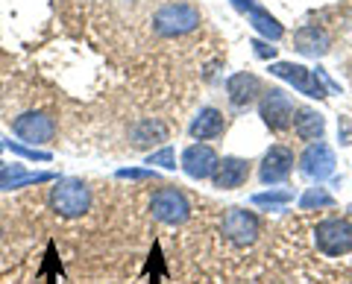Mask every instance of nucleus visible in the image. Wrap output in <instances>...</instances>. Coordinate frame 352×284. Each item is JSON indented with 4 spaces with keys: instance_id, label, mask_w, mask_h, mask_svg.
Returning a JSON list of instances; mask_svg holds the SVG:
<instances>
[{
    "instance_id": "6e6552de",
    "label": "nucleus",
    "mask_w": 352,
    "mask_h": 284,
    "mask_svg": "<svg viewBox=\"0 0 352 284\" xmlns=\"http://www.w3.org/2000/svg\"><path fill=\"white\" fill-rule=\"evenodd\" d=\"M270 73H276L279 80H288L294 88H300L302 94L308 97H326V88H323V80L317 76V71H308L302 68V64H291V62H279V64H273Z\"/></svg>"
},
{
    "instance_id": "2eb2a0df",
    "label": "nucleus",
    "mask_w": 352,
    "mask_h": 284,
    "mask_svg": "<svg viewBox=\"0 0 352 284\" xmlns=\"http://www.w3.org/2000/svg\"><path fill=\"white\" fill-rule=\"evenodd\" d=\"M162 141H168V126H164L162 120L147 117V120H138V123L129 129V144L135 150H150V147L162 144Z\"/></svg>"
},
{
    "instance_id": "412c9836",
    "label": "nucleus",
    "mask_w": 352,
    "mask_h": 284,
    "mask_svg": "<svg viewBox=\"0 0 352 284\" xmlns=\"http://www.w3.org/2000/svg\"><path fill=\"white\" fill-rule=\"evenodd\" d=\"M288 200H291L288 191H279V193H256V196H252V202H256V205H282V202H288Z\"/></svg>"
},
{
    "instance_id": "39448f33",
    "label": "nucleus",
    "mask_w": 352,
    "mask_h": 284,
    "mask_svg": "<svg viewBox=\"0 0 352 284\" xmlns=\"http://www.w3.org/2000/svg\"><path fill=\"white\" fill-rule=\"evenodd\" d=\"M294 103L288 100V94L279 91V88H270L264 91L261 103H258V115L264 120V126L273 129V132H285V129L294 126Z\"/></svg>"
},
{
    "instance_id": "393cba45",
    "label": "nucleus",
    "mask_w": 352,
    "mask_h": 284,
    "mask_svg": "<svg viewBox=\"0 0 352 284\" xmlns=\"http://www.w3.org/2000/svg\"><path fill=\"white\" fill-rule=\"evenodd\" d=\"M0 237H3V228H0Z\"/></svg>"
},
{
    "instance_id": "4be33fe9",
    "label": "nucleus",
    "mask_w": 352,
    "mask_h": 284,
    "mask_svg": "<svg viewBox=\"0 0 352 284\" xmlns=\"http://www.w3.org/2000/svg\"><path fill=\"white\" fill-rule=\"evenodd\" d=\"M118 176L120 179H144V176H150V173L147 170H120Z\"/></svg>"
},
{
    "instance_id": "423d86ee",
    "label": "nucleus",
    "mask_w": 352,
    "mask_h": 284,
    "mask_svg": "<svg viewBox=\"0 0 352 284\" xmlns=\"http://www.w3.org/2000/svg\"><path fill=\"white\" fill-rule=\"evenodd\" d=\"M223 235L235 246H252L258 240V217L247 209H229L223 214Z\"/></svg>"
},
{
    "instance_id": "9b49d317",
    "label": "nucleus",
    "mask_w": 352,
    "mask_h": 284,
    "mask_svg": "<svg viewBox=\"0 0 352 284\" xmlns=\"http://www.w3.org/2000/svg\"><path fill=\"white\" fill-rule=\"evenodd\" d=\"M247 179H250V161L235 158V156L220 158L214 173H212V185L220 191H235L241 185H247Z\"/></svg>"
},
{
    "instance_id": "4468645a",
    "label": "nucleus",
    "mask_w": 352,
    "mask_h": 284,
    "mask_svg": "<svg viewBox=\"0 0 352 284\" xmlns=\"http://www.w3.org/2000/svg\"><path fill=\"white\" fill-rule=\"evenodd\" d=\"M226 94H229V103H232L235 108H244L250 103H256L258 94H264L261 80L252 76V73H235V76L226 80Z\"/></svg>"
},
{
    "instance_id": "a211bd4d",
    "label": "nucleus",
    "mask_w": 352,
    "mask_h": 284,
    "mask_svg": "<svg viewBox=\"0 0 352 284\" xmlns=\"http://www.w3.org/2000/svg\"><path fill=\"white\" fill-rule=\"evenodd\" d=\"M250 21H252V27H256L261 36H267L270 41H279L282 36H285V29H282V24L273 15H267L264 9H250Z\"/></svg>"
},
{
    "instance_id": "1a4fd4ad",
    "label": "nucleus",
    "mask_w": 352,
    "mask_h": 284,
    "mask_svg": "<svg viewBox=\"0 0 352 284\" xmlns=\"http://www.w3.org/2000/svg\"><path fill=\"white\" fill-rule=\"evenodd\" d=\"M291 170H294V152L288 147H270L267 152H264V158H261V167H258V179L264 185H276V182H285L291 176Z\"/></svg>"
},
{
    "instance_id": "f8f14e48",
    "label": "nucleus",
    "mask_w": 352,
    "mask_h": 284,
    "mask_svg": "<svg viewBox=\"0 0 352 284\" xmlns=\"http://www.w3.org/2000/svg\"><path fill=\"white\" fill-rule=\"evenodd\" d=\"M217 161H220L217 152L208 144H191L182 152V170L188 173L191 179H212Z\"/></svg>"
},
{
    "instance_id": "f3484780",
    "label": "nucleus",
    "mask_w": 352,
    "mask_h": 284,
    "mask_svg": "<svg viewBox=\"0 0 352 284\" xmlns=\"http://www.w3.org/2000/svg\"><path fill=\"white\" fill-rule=\"evenodd\" d=\"M294 132L296 138H302V141H320L323 132H326V120L323 115H317L314 108H296L294 112Z\"/></svg>"
},
{
    "instance_id": "5701e85b",
    "label": "nucleus",
    "mask_w": 352,
    "mask_h": 284,
    "mask_svg": "<svg viewBox=\"0 0 352 284\" xmlns=\"http://www.w3.org/2000/svg\"><path fill=\"white\" fill-rule=\"evenodd\" d=\"M252 47H256V53H258L261 59H267V56H273V53H276V47H267V45H264V41H256V45H252Z\"/></svg>"
},
{
    "instance_id": "ddd939ff",
    "label": "nucleus",
    "mask_w": 352,
    "mask_h": 284,
    "mask_svg": "<svg viewBox=\"0 0 352 284\" xmlns=\"http://www.w3.org/2000/svg\"><path fill=\"white\" fill-rule=\"evenodd\" d=\"M329 47H332V38H329V32L317 24H308L302 29L294 32V50L302 53V56H326Z\"/></svg>"
},
{
    "instance_id": "dca6fc26",
    "label": "nucleus",
    "mask_w": 352,
    "mask_h": 284,
    "mask_svg": "<svg viewBox=\"0 0 352 284\" xmlns=\"http://www.w3.org/2000/svg\"><path fill=\"white\" fill-rule=\"evenodd\" d=\"M223 129H226V117L217 112V108H200V115H197L191 120V126H188V132L194 141H212L217 135H223Z\"/></svg>"
},
{
    "instance_id": "20e7f679",
    "label": "nucleus",
    "mask_w": 352,
    "mask_h": 284,
    "mask_svg": "<svg viewBox=\"0 0 352 284\" xmlns=\"http://www.w3.org/2000/svg\"><path fill=\"white\" fill-rule=\"evenodd\" d=\"M150 211L164 226H179V223L188 220L191 205H188V200H185L182 191H176V188H159L156 193H153V200H150Z\"/></svg>"
},
{
    "instance_id": "9d476101",
    "label": "nucleus",
    "mask_w": 352,
    "mask_h": 284,
    "mask_svg": "<svg viewBox=\"0 0 352 284\" xmlns=\"http://www.w3.org/2000/svg\"><path fill=\"white\" fill-rule=\"evenodd\" d=\"M300 167H302V173H305L308 179L323 182V179H329L335 173V152L329 150L323 141H317V144H311V147L302 152Z\"/></svg>"
},
{
    "instance_id": "6ab92c4d",
    "label": "nucleus",
    "mask_w": 352,
    "mask_h": 284,
    "mask_svg": "<svg viewBox=\"0 0 352 284\" xmlns=\"http://www.w3.org/2000/svg\"><path fill=\"white\" fill-rule=\"evenodd\" d=\"M302 209H314V205H323V209H329L332 205V196H329L323 188H308V193L300 200Z\"/></svg>"
},
{
    "instance_id": "f257e3e1",
    "label": "nucleus",
    "mask_w": 352,
    "mask_h": 284,
    "mask_svg": "<svg viewBox=\"0 0 352 284\" xmlns=\"http://www.w3.org/2000/svg\"><path fill=\"white\" fill-rule=\"evenodd\" d=\"M50 209L65 220H76L91 209V191L80 179H62L56 182V188L50 191Z\"/></svg>"
},
{
    "instance_id": "f03ea898",
    "label": "nucleus",
    "mask_w": 352,
    "mask_h": 284,
    "mask_svg": "<svg viewBox=\"0 0 352 284\" xmlns=\"http://www.w3.org/2000/svg\"><path fill=\"white\" fill-rule=\"evenodd\" d=\"M197 27H200V12H197L191 3H168L153 15V29L164 38L188 36Z\"/></svg>"
},
{
    "instance_id": "0eeeda50",
    "label": "nucleus",
    "mask_w": 352,
    "mask_h": 284,
    "mask_svg": "<svg viewBox=\"0 0 352 284\" xmlns=\"http://www.w3.org/2000/svg\"><path fill=\"white\" fill-rule=\"evenodd\" d=\"M12 132L21 141H27V144H47V141L56 135V123L44 112H24L21 117H15Z\"/></svg>"
},
{
    "instance_id": "7ed1b4c3",
    "label": "nucleus",
    "mask_w": 352,
    "mask_h": 284,
    "mask_svg": "<svg viewBox=\"0 0 352 284\" xmlns=\"http://www.w3.org/2000/svg\"><path fill=\"white\" fill-rule=\"evenodd\" d=\"M314 244L329 258L346 255L352 249V223L344 220V217H329V220H320L317 228H314Z\"/></svg>"
},
{
    "instance_id": "aec40b11",
    "label": "nucleus",
    "mask_w": 352,
    "mask_h": 284,
    "mask_svg": "<svg viewBox=\"0 0 352 284\" xmlns=\"http://www.w3.org/2000/svg\"><path fill=\"white\" fill-rule=\"evenodd\" d=\"M147 165H159V167H164V170H173V167H176L173 150H170V147H164V150H159V152H150Z\"/></svg>"
},
{
    "instance_id": "b1692460",
    "label": "nucleus",
    "mask_w": 352,
    "mask_h": 284,
    "mask_svg": "<svg viewBox=\"0 0 352 284\" xmlns=\"http://www.w3.org/2000/svg\"><path fill=\"white\" fill-rule=\"evenodd\" d=\"M232 6L241 9V12H250V9H252V0H232Z\"/></svg>"
}]
</instances>
